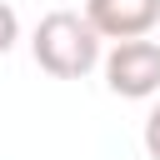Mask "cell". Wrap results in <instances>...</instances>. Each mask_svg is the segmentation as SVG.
Here are the masks:
<instances>
[{"instance_id": "3957f363", "label": "cell", "mask_w": 160, "mask_h": 160, "mask_svg": "<svg viewBox=\"0 0 160 160\" xmlns=\"http://www.w3.org/2000/svg\"><path fill=\"white\" fill-rule=\"evenodd\" d=\"M85 15L105 40H140L160 25V0H85Z\"/></svg>"}, {"instance_id": "6da1fadb", "label": "cell", "mask_w": 160, "mask_h": 160, "mask_svg": "<svg viewBox=\"0 0 160 160\" xmlns=\"http://www.w3.org/2000/svg\"><path fill=\"white\" fill-rule=\"evenodd\" d=\"M100 30L90 25V15H75V10H50L35 35H30V50H35V65L55 80H85L95 65H100Z\"/></svg>"}, {"instance_id": "5b68a950", "label": "cell", "mask_w": 160, "mask_h": 160, "mask_svg": "<svg viewBox=\"0 0 160 160\" xmlns=\"http://www.w3.org/2000/svg\"><path fill=\"white\" fill-rule=\"evenodd\" d=\"M145 155H150V160H160V105L145 115Z\"/></svg>"}, {"instance_id": "277c9868", "label": "cell", "mask_w": 160, "mask_h": 160, "mask_svg": "<svg viewBox=\"0 0 160 160\" xmlns=\"http://www.w3.org/2000/svg\"><path fill=\"white\" fill-rule=\"evenodd\" d=\"M15 40H20V15H15V10H10V5L0 0V55H5V50H10Z\"/></svg>"}, {"instance_id": "7a4b0ae2", "label": "cell", "mask_w": 160, "mask_h": 160, "mask_svg": "<svg viewBox=\"0 0 160 160\" xmlns=\"http://www.w3.org/2000/svg\"><path fill=\"white\" fill-rule=\"evenodd\" d=\"M105 85L120 100H150L160 90V45L155 40H115L105 55Z\"/></svg>"}]
</instances>
